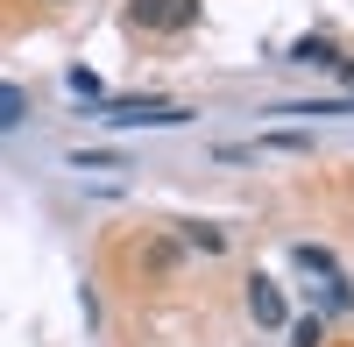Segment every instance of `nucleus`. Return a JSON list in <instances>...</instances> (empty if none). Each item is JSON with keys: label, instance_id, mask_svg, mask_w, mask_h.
<instances>
[{"label": "nucleus", "instance_id": "obj_1", "mask_svg": "<svg viewBox=\"0 0 354 347\" xmlns=\"http://www.w3.org/2000/svg\"><path fill=\"white\" fill-rule=\"evenodd\" d=\"M100 121H106V128H185L192 106H185V100H113Z\"/></svg>", "mask_w": 354, "mask_h": 347}, {"label": "nucleus", "instance_id": "obj_2", "mask_svg": "<svg viewBox=\"0 0 354 347\" xmlns=\"http://www.w3.org/2000/svg\"><path fill=\"white\" fill-rule=\"evenodd\" d=\"M135 28H149V36H177V28L198 21V0H135Z\"/></svg>", "mask_w": 354, "mask_h": 347}, {"label": "nucleus", "instance_id": "obj_3", "mask_svg": "<svg viewBox=\"0 0 354 347\" xmlns=\"http://www.w3.org/2000/svg\"><path fill=\"white\" fill-rule=\"evenodd\" d=\"M248 319H255V326H283V319H290V305H283V291H277V283L262 276V270L248 276Z\"/></svg>", "mask_w": 354, "mask_h": 347}, {"label": "nucleus", "instance_id": "obj_4", "mask_svg": "<svg viewBox=\"0 0 354 347\" xmlns=\"http://www.w3.org/2000/svg\"><path fill=\"white\" fill-rule=\"evenodd\" d=\"M290 64H312V71H333L340 64V50L326 36H305V43H290Z\"/></svg>", "mask_w": 354, "mask_h": 347}, {"label": "nucleus", "instance_id": "obj_5", "mask_svg": "<svg viewBox=\"0 0 354 347\" xmlns=\"http://www.w3.org/2000/svg\"><path fill=\"white\" fill-rule=\"evenodd\" d=\"M290 263H298V270H312V276H340L333 248H319V241H298V248H290Z\"/></svg>", "mask_w": 354, "mask_h": 347}, {"label": "nucleus", "instance_id": "obj_6", "mask_svg": "<svg viewBox=\"0 0 354 347\" xmlns=\"http://www.w3.org/2000/svg\"><path fill=\"white\" fill-rule=\"evenodd\" d=\"M185 248H198V255H220V248H227V227H205V220H185Z\"/></svg>", "mask_w": 354, "mask_h": 347}, {"label": "nucleus", "instance_id": "obj_7", "mask_svg": "<svg viewBox=\"0 0 354 347\" xmlns=\"http://www.w3.org/2000/svg\"><path fill=\"white\" fill-rule=\"evenodd\" d=\"M21 113H28V93H21V85H0V135L21 128Z\"/></svg>", "mask_w": 354, "mask_h": 347}, {"label": "nucleus", "instance_id": "obj_8", "mask_svg": "<svg viewBox=\"0 0 354 347\" xmlns=\"http://www.w3.org/2000/svg\"><path fill=\"white\" fill-rule=\"evenodd\" d=\"M64 85H71V93H78V100H93V106L106 100V85H100L93 71H85V64H71V71H64Z\"/></svg>", "mask_w": 354, "mask_h": 347}, {"label": "nucleus", "instance_id": "obj_9", "mask_svg": "<svg viewBox=\"0 0 354 347\" xmlns=\"http://www.w3.org/2000/svg\"><path fill=\"white\" fill-rule=\"evenodd\" d=\"M185 263V241H149V270H177Z\"/></svg>", "mask_w": 354, "mask_h": 347}, {"label": "nucleus", "instance_id": "obj_10", "mask_svg": "<svg viewBox=\"0 0 354 347\" xmlns=\"http://www.w3.org/2000/svg\"><path fill=\"white\" fill-rule=\"evenodd\" d=\"M255 149H312V135H298V128H277V135H262Z\"/></svg>", "mask_w": 354, "mask_h": 347}, {"label": "nucleus", "instance_id": "obj_11", "mask_svg": "<svg viewBox=\"0 0 354 347\" xmlns=\"http://www.w3.org/2000/svg\"><path fill=\"white\" fill-rule=\"evenodd\" d=\"M319 340H326V326H319V319H298V326H290V347H319Z\"/></svg>", "mask_w": 354, "mask_h": 347}, {"label": "nucleus", "instance_id": "obj_12", "mask_svg": "<svg viewBox=\"0 0 354 347\" xmlns=\"http://www.w3.org/2000/svg\"><path fill=\"white\" fill-rule=\"evenodd\" d=\"M71 170H121V156H93V149H78Z\"/></svg>", "mask_w": 354, "mask_h": 347}]
</instances>
